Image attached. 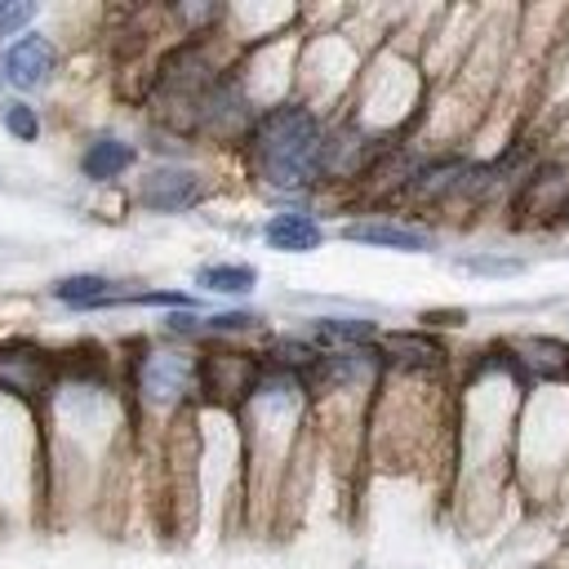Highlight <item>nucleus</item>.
Listing matches in <instances>:
<instances>
[{"mask_svg":"<svg viewBox=\"0 0 569 569\" xmlns=\"http://www.w3.org/2000/svg\"><path fill=\"white\" fill-rule=\"evenodd\" d=\"M129 164H133V147L120 142V138H98V142H89V151L80 156V169H84V178H93V182L120 178Z\"/></svg>","mask_w":569,"mask_h":569,"instance_id":"obj_9","label":"nucleus"},{"mask_svg":"<svg viewBox=\"0 0 569 569\" xmlns=\"http://www.w3.org/2000/svg\"><path fill=\"white\" fill-rule=\"evenodd\" d=\"M53 298L67 307H107V302H120L124 293L107 276H62L53 280Z\"/></svg>","mask_w":569,"mask_h":569,"instance_id":"obj_8","label":"nucleus"},{"mask_svg":"<svg viewBox=\"0 0 569 569\" xmlns=\"http://www.w3.org/2000/svg\"><path fill=\"white\" fill-rule=\"evenodd\" d=\"M342 236L356 240V244H378V249H400V253H422V249H431V236H427V231L396 227V222H351Z\"/></svg>","mask_w":569,"mask_h":569,"instance_id":"obj_7","label":"nucleus"},{"mask_svg":"<svg viewBox=\"0 0 569 569\" xmlns=\"http://www.w3.org/2000/svg\"><path fill=\"white\" fill-rule=\"evenodd\" d=\"M36 4H0V31H22V22H31Z\"/></svg>","mask_w":569,"mask_h":569,"instance_id":"obj_17","label":"nucleus"},{"mask_svg":"<svg viewBox=\"0 0 569 569\" xmlns=\"http://www.w3.org/2000/svg\"><path fill=\"white\" fill-rule=\"evenodd\" d=\"M196 284L200 289H213V293H249L258 284V271L244 267V262H213V267H200L196 271Z\"/></svg>","mask_w":569,"mask_h":569,"instance_id":"obj_11","label":"nucleus"},{"mask_svg":"<svg viewBox=\"0 0 569 569\" xmlns=\"http://www.w3.org/2000/svg\"><path fill=\"white\" fill-rule=\"evenodd\" d=\"M191 378H196V365L178 351H156L142 360V373H138V387L147 400L156 405H173L182 391H191Z\"/></svg>","mask_w":569,"mask_h":569,"instance_id":"obj_2","label":"nucleus"},{"mask_svg":"<svg viewBox=\"0 0 569 569\" xmlns=\"http://www.w3.org/2000/svg\"><path fill=\"white\" fill-rule=\"evenodd\" d=\"M169 325L182 329V333H236V329H253L258 316L253 311H218V316H187V311H178V316H169Z\"/></svg>","mask_w":569,"mask_h":569,"instance_id":"obj_12","label":"nucleus"},{"mask_svg":"<svg viewBox=\"0 0 569 569\" xmlns=\"http://www.w3.org/2000/svg\"><path fill=\"white\" fill-rule=\"evenodd\" d=\"M320 342H369L373 338V325L369 320H342V316H325L316 320L311 329Z\"/></svg>","mask_w":569,"mask_h":569,"instance_id":"obj_14","label":"nucleus"},{"mask_svg":"<svg viewBox=\"0 0 569 569\" xmlns=\"http://www.w3.org/2000/svg\"><path fill=\"white\" fill-rule=\"evenodd\" d=\"M49 382V365L40 351L31 347H0V391H44Z\"/></svg>","mask_w":569,"mask_h":569,"instance_id":"obj_5","label":"nucleus"},{"mask_svg":"<svg viewBox=\"0 0 569 569\" xmlns=\"http://www.w3.org/2000/svg\"><path fill=\"white\" fill-rule=\"evenodd\" d=\"M200 200V178L187 169H156L142 182V204L156 213H182Z\"/></svg>","mask_w":569,"mask_h":569,"instance_id":"obj_4","label":"nucleus"},{"mask_svg":"<svg viewBox=\"0 0 569 569\" xmlns=\"http://www.w3.org/2000/svg\"><path fill=\"white\" fill-rule=\"evenodd\" d=\"M516 356L542 378H565L569 373V347L556 342V338H525V342H516Z\"/></svg>","mask_w":569,"mask_h":569,"instance_id":"obj_10","label":"nucleus"},{"mask_svg":"<svg viewBox=\"0 0 569 569\" xmlns=\"http://www.w3.org/2000/svg\"><path fill=\"white\" fill-rule=\"evenodd\" d=\"M53 76V44L44 36H22L4 53V80L13 89H40Z\"/></svg>","mask_w":569,"mask_h":569,"instance_id":"obj_3","label":"nucleus"},{"mask_svg":"<svg viewBox=\"0 0 569 569\" xmlns=\"http://www.w3.org/2000/svg\"><path fill=\"white\" fill-rule=\"evenodd\" d=\"M4 129H9L13 138L31 142V138L40 133V120H36V111H31L27 102H9V107H4Z\"/></svg>","mask_w":569,"mask_h":569,"instance_id":"obj_15","label":"nucleus"},{"mask_svg":"<svg viewBox=\"0 0 569 569\" xmlns=\"http://www.w3.org/2000/svg\"><path fill=\"white\" fill-rule=\"evenodd\" d=\"M253 164L271 187H307L325 164L320 120L307 107H276L253 129Z\"/></svg>","mask_w":569,"mask_h":569,"instance_id":"obj_1","label":"nucleus"},{"mask_svg":"<svg viewBox=\"0 0 569 569\" xmlns=\"http://www.w3.org/2000/svg\"><path fill=\"white\" fill-rule=\"evenodd\" d=\"M387 351L396 365H418V369H431L440 360V347L427 342V338H413V333H400V338H387Z\"/></svg>","mask_w":569,"mask_h":569,"instance_id":"obj_13","label":"nucleus"},{"mask_svg":"<svg viewBox=\"0 0 569 569\" xmlns=\"http://www.w3.org/2000/svg\"><path fill=\"white\" fill-rule=\"evenodd\" d=\"M262 240H267L271 249H280V253H311V249H320L325 231H320V222L307 218V213H276V218H267Z\"/></svg>","mask_w":569,"mask_h":569,"instance_id":"obj_6","label":"nucleus"},{"mask_svg":"<svg viewBox=\"0 0 569 569\" xmlns=\"http://www.w3.org/2000/svg\"><path fill=\"white\" fill-rule=\"evenodd\" d=\"M462 267L480 271V276H516V271H525L520 258H462Z\"/></svg>","mask_w":569,"mask_h":569,"instance_id":"obj_16","label":"nucleus"}]
</instances>
